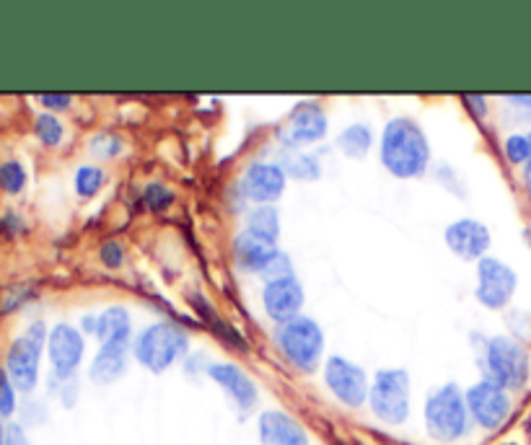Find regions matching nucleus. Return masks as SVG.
Segmentation results:
<instances>
[{"label":"nucleus","instance_id":"393cba45","mask_svg":"<svg viewBox=\"0 0 531 445\" xmlns=\"http://www.w3.org/2000/svg\"><path fill=\"white\" fill-rule=\"evenodd\" d=\"M104 184V171L96 166H81L76 171V192L81 197H94Z\"/></svg>","mask_w":531,"mask_h":445},{"label":"nucleus","instance_id":"58836bf2","mask_svg":"<svg viewBox=\"0 0 531 445\" xmlns=\"http://www.w3.org/2000/svg\"><path fill=\"white\" fill-rule=\"evenodd\" d=\"M529 140H531V135H529Z\"/></svg>","mask_w":531,"mask_h":445},{"label":"nucleus","instance_id":"72a5a7b5","mask_svg":"<svg viewBox=\"0 0 531 445\" xmlns=\"http://www.w3.org/2000/svg\"><path fill=\"white\" fill-rule=\"evenodd\" d=\"M39 101L45 104V107L50 109H68L70 107V96L68 94H42L39 96Z\"/></svg>","mask_w":531,"mask_h":445},{"label":"nucleus","instance_id":"cd10ccee","mask_svg":"<svg viewBox=\"0 0 531 445\" xmlns=\"http://www.w3.org/2000/svg\"><path fill=\"white\" fill-rule=\"evenodd\" d=\"M506 158L511 163H529L531 161V140L526 135H511L506 140Z\"/></svg>","mask_w":531,"mask_h":445},{"label":"nucleus","instance_id":"39448f33","mask_svg":"<svg viewBox=\"0 0 531 445\" xmlns=\"http://www.w3.org/2000/svg\"><path fill=\"white\" fill-rule=\"evenodd\" d=\"M187 334L169 321L148 326L146 332L135 339V358L153 373H164L187 352Z\"/></svg>","mask_w":531,"mask_h":445},{"label":"nucleus","instance_id":"6e6552de","mask_svg":"<svg viewBox=\"0 0 531 445\" xmlns=\"http://www.w3.org/2000/svg\"><path fill=\"white\" fill-rule=\"evenodd\" d=\"M467 407L472 420L485 430H498L511 414V396L493 381H480L467 391Z\"/></svg>","mask_w":531,"mask_h":445},{"label":"nucleus","instance_id":"9d476101","mask_svg":"<svg viewBox=\"0 0 531 445\" xmlns=\"http://www.w3.org/2000/svg\"><path fill=\"white\" fill-rule=\"evenodd\" d=\"M516 290V272L500 259L482 257L477 267V298L487 308H503Z\"/></svg>","mask_w":531,"mask_h":445},{"label":"nucleus","instance_id":"423d86ee","mask_svg":"<svg viewBox=\"0 0 531 445\" xmlns=\"http://www.w3.org/2000/svg\"><path fill=\"white\" fill-rule=\"evenodd\" d=\"M371 409L381 422L402 425L410 417V376L407 370H379L371 386Z\"/></svg>","mask_w":531,"mask_h":445},{"label":"nucleus","instance_id":"b1692460","mask_svg":"<svg viewBox=\"0 0 531 445\" xmlns=\"http://www.w3.org/2000/svg\"><path fill=\"white\" fill-rule=\"evenodd\" d=\"M26 184V171L19 161L0 163V189L8 195H19Z\"/></svg>","mask_w":531,"mask_h":445},{"label":"nucleus","instance_id":"1a4fd4ad","mask_svg":"<svg viewBox=\"0 0 531 445\" xmlns=\"http://www.w3.org/2000/svg\"><path fill=\"white\" fill-rule=\"evenodd\" d=\"M324 381L329 391L348 407H361L368 399V378L363 368L345 358H329L324 365Z\"/></svg>","mask_w":531,"mask_h":445},{"label":"nucleus","instance_id":"20e7f679","mask_svg":"<svg viewBox=\"0 0 531 445\" xmlns=\"http://www.w3.org/2000/svg\"><path fill=\"white\" fill-rule=\"evenodd\" d=\"M482 368L487 381L498 383L500 389H521L529 381V355L511 337L487 339Z\"/></svg>","mask_w":531,"mask_h":445},{"label":"nucleus","instance_id":"9b49d317","mask_svg":"<svg viewBox=\"0 0 531 445\" xmlns=\"http://www.w3.org/2000/svg\"><path fill=\"white\" fill-rule=\"evenodd\" d=\"M47 350H50V363L55 370V378H73L76 368L83 358V337L78 329L70 324H57L47 337Z\"/></svg>","mask_w":531,"mask_h":445},{"label":"nucleus","instance_id":"f704fd0d","mask_svg":"<svg viewBox=\"0 0 531 445\" xmlns=\"http://www.w3.org/2000/svg\"><path fill=\"white\" fill-rule=\"evenodd\" d=\"M0 231H6V233L24 231V220H21L16 213H8L6 218L0 220Z\"/></svg>","mask_w":531,"mask_h":445},{"label":"nucleus","instance_id":"6ab92c4d","mask_svg":"<svg viewBox=\"0 0 531 445\" xmlns=\"http://www.w3.org/2000/svg\"><path fill=\"white\" fill-rule=\"evenodd\" d=\"M127 365V339H112L104 342L99 355L91 363V378L94 383H114L125 373Z\"/></svg>","mask_w":531,"mask_h":445},{"label":"nucleus","instance_id":"bb28decb","mask_svg":"<svg viewBox=\"0 0 531 445\" xmlns=\"http://www.w3.org/2000/svg\"><path fill=\"white\" fill-rule=\"evenodd\" d=\"M143 202H146L148 210L161 213V210H166V207L174 202V192H171L169 187H164V184H151V187H146V192H143Z\"/></svg>","mask_w":531,"mask_h":445},{"label":"nucleus","instance_id":"4c0bfd02","mask_svg":"<svg viewBox=\"0 0 531 445\" xmlns=\"http://www.w3.org/2000/svg\"><path fill=\"white\" fill-rule=\"evenodd\" d=\"M526 430H529V435H531V422H529V427H526Z\"/></svg>","mask_w":531,"mask_h":445},{"label":"nucleus","instance_id":"7c9ffc66","mask_svg":"<svg viewBox=\"0 0 531 445\" xmlns=\"http://www.w3.org/2000/svg\"><path fill=\"white\" fill-rule=\"evenodd\" d=\"M122 151V143L114 135H96L94 143H91V153L94 156H102V158H109V156H117V153Z\"/></svg>","mask_w":531,"mask_h":445},{"label":"nucleus","instance_id":"c756f323","mask_svg":"<svg viewBox=\"0 0 531 445\" xmlns=\"http://www.w3.org/2000/svg\"><path fill=\"white\" fill-rule=\"evenodd\" d=\"M291 270H293L291 259L285 257L283 251H278V257L272 259V262L267 264V267L260 272V275L265 277V280H270V283H275V280H285V277H293Z\"/></svg>","mask_w":531,"mask_h":445},{"label":"nucleus","instance_id":"ddd939ff","mask_svg":"<svg viewBox=\"0 0 531 445\" xmlns=\"http://www.w3.org/2000/svg\"><path fill=\"white\" fill-rule=\"evenodd\" d=\"M446 244H449V249L454 251L456 257L472 262V259H482V254L490 246V231L482 226L480 220H456V223L446 228Z\"/></svg>","mask_w":531,"mask_h":445},{"label":"nucleus","instance_id":"4be33fe9","mask_svg":"<svg viewBox=\"0 0 531 445\" xmlns=\"http://www.w3.org/2000/svg\"><path fill=\"white\" fill-rule=\"evenodd\" d=\"M373 143V132L368 130L366 125H353L348 130L340 132V138H337V145H340V151L350 158H363L368 153Z\"/></svg>","mask_w":531,"mask_h":445},{"label":"nucleus","instance_id":"0eeeda50","mask_svg":"<svg viewBox=\"0 0 531 445\" xmlns=\"http://www.w3.org/2000/svg\"><path fill=\"white\" fill-rule=\"evenodd\" d=\"M50 334H45V324L37 321L21 334L11 345L6 355V373L13 381V386L24 394L34 391L39 381V355H42V345Z\"/></svg>","mask_w":531,"mask_h":445},{"label":"nucleus","instance_id":"f8f14e48","mask_svg":"<svg viewBox=\"0 0 531 445\" xmlns=\"http://www.w3.org/2000/svg\"><path fill=\"white\" fill-rule=\"evenodd\" d=\"M324 132H327V117L322 109L317 104H301L291 114V120L285 122V127H280L278 138L288 148H296V145L317 143L324 138Z\"/></svg>","mask_w":531,"mask_h":445},{"label":"nucleus","instance_id":"5701e85b","mask_svg":"<svg viewBox=\"0 0 531 445\" xmlns=\"http://www.w3.org/2000/svg\"><path fill=\"white\" fill-rule=\"evenodd\" d=\"M280 169L288 176H293V179H304L306 182V179H317L319 176V161L309 156V153L288 151L283 153V166Z\"/></svg>","mask_w":531,"mask_h":445},{"label":"nucleus","instance_id":"f3484780","mask_svg":"<svg viewBox=\"0 0 531 445\" xmlns=\"http://www.w3.org/2000/svg\"><path fill=\"white\" fill-rule=\"evenodd\" d=\"M260 440L265 445H309L304 427L283 412L260 414Z\"/></svg>","mask_w":531,"mask_h":445},{"label":"nucleus","instance_id":"aec40b11","mask_svg":"<svg viewBox=\"0 0 531 445\" xmlns=\"http://www.w3.org/2000/svg\"><path fill=\"white\" fill-rule=\"evenodd\" d=\"M81 326L94 337L104 339V342H112V339H127L130 337V316H127L125 308H107L104 314L99 316H86L81 321Z\"/></svg>","mask_w":531,"mask_h":445},{"label":"nucleus","instance_id":"412c9836","mask_svg":"<svg viewBox=\"0 0 531 445\" xmlns=\"http://www.w3.org/2000/svg\"><path fill=\"white\" fill-rule=\"evenodd\" d=\"M247 231H252L254 236H262V239L267 241H278L280 236V215L278 210L272 205H262L257 207V210H252L249 213V228Z\"/></svg>","mask_w":531,"mask_h":445},{"label":"nucleus","instance_id":"dca6fc26","mask_svg":"<svg viewBox=\"0 0 531 445\" xmlns=\"http://www.w3.org/2000/svg\"><path fill=\"white\" fill-rule=\"evenodd\" d=\"M241 192L254 202H267L278 200L285 189V171L275 163H254L249 166L247 174H244V182H241Z\"/></svg>","mask_w":531,"mask_h":445},{"label":"nucleus","instance_id":"c85d7f7f","mask_svg":"<svg viewBox=\"0 0 531 445\" xmlns=\"http://www.w3.org/2000/svg\"><path fill=\"white\" fill-rule=\"evenodd\" d=\"M16 412V386L6 370H0V417H11Z\"/></svg>","mask_w":531,"mask_h":445},{"label":"nucleus","instance_id":"c9c22d12","mask_svg":"<svg viewBox=\"0 0 531 445\" xmlns=\"http://www.w3.org/2000/svg\"><path fill=\"white\" fill-rule=\"evenodd\" d=\"M524 182H526V189H529V197H531V161L526 163V169H524Z\"/></svg>","mask_w":531,"mask_h":445},{"label":"nucleus","instance_id":"7ed1b4c3","mask_svg":"<svg viewBox=\"0 0 531 445\" xmlns=\"http://www.w3.org/2000/svg\"><path fill=\"white\" fill-rule=\"evenodd\" d=\"M275 342L280 352L291 365H296L301 373H314L322 360L324 337L322 329L309 316H296V319L285 321L275 329Z\"/></svg>","mask_w":531,"mask_h":445},{"label":"nucleus","instance_id":"2eb2a0df","mask_svg":"<svg viewBox=\"0 0 531 445\" xmlns=\"http://www.w3.org/2000/svg\"><path fill=\"white\" fill-rule=\"evenodd\" d=\"M208 376L234 399V404L241 412H249V409L257 404V386H254L252 378H249L239 365L215 363L208 368Z\"/></svg>","mask_w":531,"mask_h":445},{"label":"nucleus","instance_id":"f03ea898","mask_svg":"<svg viewBox=\"0 0 531 445\" xmlns=\"http://www.w3.org/2000/svg\"><path fill=\"white\" fill-rule=\"evenodd\" d=\"M472 425V414L467 407V396L459 391L456 383H446L436 394L428 396L425 402V427H428L430 438L451 443L469 433Z\"/></svg>","mask_w":531,"mask_h":445},{"label":"nucleus","instance_id":"4468645a","mask_svg":"<svg viewBox=\"0 0 531 445\" xmlns=\"http://www.w3.org/2000/svg\"><path fill=\"white\" fill-rule=\"evenodd\" d=\"M301 306H304V288H301L296 277H285V280L267 283L265 311L270 319L285 324V321L296 319Z\"/></svg>","mask_w":531,"mask_h":445},{"label":"nucleus","instance_id":"2f4dec72","mask_svg":"<svg viewBox=\"0 0 531 445\" xmlns=\"http://www.w3.org/2000/svg\"><path fill=\"white\" fill-rule=\"evenodd\" d=\"M99 257H102V262L107 264V267H120L125 254H122V246L117 244V241H104Z\"/></svg>","mask_w":531,"mask_h":445},{"label":"nucleus","instance_id":"a211bd4d","mask_svg":"<svg viewBox=\"0 0 531 445\" xmlns=\"http://www.w3.org/2000/svg\"><path fill=\"white\" fill-rule=\"evenodd\" d=\"M234 254L236 262L249 272H257L260 275L272 259L278 257V246L272 241L262 239V236H254L252 231H241L234 241Z\"/></svg>","mask_w":531,"mask_h":445},{"label":"nucleus","instance_id":"a878e982","mask_svg":"<svg viewBox=\"0 0 531 445\" xmlns=\"http://www.w3.org/2000/svg\"><path fill=\"white\" fill-rule=\"evenodd\" d=\"M34 132H37V138L45 145H50V148L63 140V125H60V120L52 117V114H39L37 122H34Z\"/></svg>","mask_w":531,"mask_h":445},{"label":"nucleus","instance_id":"f257e3e1","mask_svg":"<svg viewBox=\"0 0 531 445\" xmlns=\"http://www.w3.org/2000/svg\"><path fill=\"white\" fill-rule=\"evenodd\" d=\"M381 161L399 179H412L428 169L430 145L418 125L412 120H392L381 138Z\"/></svg>","mask_w":531,"mask_h":445},{"label":"nucleus","instance_id":"473e14b6","mask_svg":"<svg viewBox=\"0 0 531 445\" xmlns=\"http://www.w3.org/2000/svg\"><path fill=\"white\" fill-rule=\"evenodd\" d=\"M6 445H29V438H26L24 427L11 422V425L6 427Z\"/></svg>","mask_w":531,"mask_h":445},{"label":"nucleus","instance_id":"e433bc0d","mask_svg":"<svg viewBox=\"0 0 531 445\" xmlns=\"http://www.w3.org/2000/svg\"><path fill=\"white\" fill-rule=\"evenodd\" d=\"M0 445H6V427H3V417H0Z\"/></svg>","mask_w":531,"mask_h":445}]
</instances>
